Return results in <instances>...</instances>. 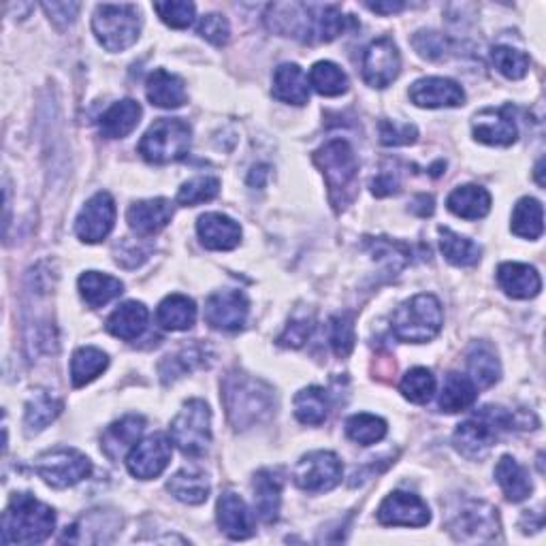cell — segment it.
Listing matches in <instances>:
<instances>
[{"mask_svg": "<svg viewBox=\"0 0 546 546\" xmlns=\"http://www.w3.org/2000/svg\"><path fill=\"white\" fill-rule=\"evenodd\" d=\"M222 401L231 423L237 429H248L269 419L273 412V391L263 380L233 372L222 382Z\"/></svg>", "mask_w": 546, "mask_h": 546, "instance_id": "6da1fadb", "label": "cell"}, {"mask_svg": "<svg viewBox=\"0 0 546 546\" xmlns=\"http://www.w3.org/2000/svg\"><path fill=\"white\" fill-rule=\"evenodd\" d=\"M54 510L28 493H18L3 515V544H39L52 536Z\"/></svg>", "mask_w": 546, "mask_h": 546, "instance_id": "7a4b0ae2", "label": "cell"}, {"mask_svg": "<svg viewBox=\"0 0 546 546\" xmlns=\"http://www.w3.org/2000/svg\"><path fill=\"white\" fill-rule=\"evenodd\" d=\"M314 163L325 175L333 207L337 212L344 210L357 195L359 160L355 150L348 141L333 139L314 154Z\"/></svg>", "mask_w": 546, "mask_h": 546, "instance_id": "3957f363", "label": "cell"}, {"mask_svg": "<svg viewBox=\"0 0 546 546\" xmlns=\"http://www.w3.org/2000/svg\"><path fill=\"white\" fill-rule=\"evenodd\" d=\"M515 416L500 406H487L478 410L472 419L461 423L453 436L457 451L468 459H483L502 433L515 427Z\"/></svg>", "mask_w": 546, "mask_h": 546, "instance_id": "277c9868", "label": "cell"}, {"mask_svg": "<svg viewBox=\"0 0 546 546\" xmlns=\"http://www.w3.org/2000/svg\"><path fill=\"white\" fill-rule=\"evenodd\" d=\"M391 327L397 340L410 344L431 342L442 329V305L433 295H416L393 312Z\"/></svg>", "mask_w": 546, "mask_h": 546, "instance_id": "5b68a950", "label": "cell"}, {"mask_svg": "<svg viewBox=\"0 0 546 546\" xmlns=\"http://www.w3.org/2000/svg\"><path fill=\"white\" fill-rule=\"evenodd\" d=\"M192 131L184 120L163 118L156 120L139 143V154L152 165L178 163L190 152Z\"/></svg>", "mask_w": 546, "mask_h": 546, "instance_id": "8992f818", "label": "cell"}, {"mask_svg": "<svg viewBox=\"0 0 546 546\" xmlns=\"http://www.w3.org/2000/svg\"><path fill=\"white\" fill-rule=\"evenodd\" d=\"M92 30L107 52H124L139 39V9L135 5H99Z\"/></svg>", "mask_w": 546, "mask_h": 546, "instance_id": "52a82bcc", "label": "cell"}, {"mask_svg": "<svg viewBox=\"0 0 546 546\" xmlns=\"http://www.w3.org/2000/svg\"><path fill=\"white\" fill-rule=\"evenodd\" d=\"M171 442L186 457H201L212 444V410L203 399H190L169 427Z\"/></svg>", "mask_w": 546, "mask_h": 546, "instance_id": "ba28073f", "label": "cell"}, {"mask_svg": "<svg viewBox=\"0 0 546 546\" xmlns=\"http://www.w3.org/2000/svg\"><path fill=\"white\" fill-rule=\"evenodd\" d=\"M35 470L50 487L69 489L92 474V463L75 448H56L35 461Z\"/></svg>", "mask_w": 546, "mask_h": 546, "instance_id": "9c48e42d", "label": "cell"}, {"mask_svg": "<svg viewBox=\"0 0 546 546\" xmlns=\"http://www.w3.org/2000/svg\"><path fill=\"white\" fill-rule=\"evenodd\" d=\"M342 461L331 451L305 455L295 468V485L308 493H325L342 483Z\"/></svg>", "mask_w": 546, "mask_h": 546, "instance_id": "30bf717a", "label": "cell"}, {"mask_svg": "<svg viewBox=\"0 0 546 546\" xmlns=\"http://www.w3.org/2000/svg\"><path fill=\"white\" fill-rule=\"evenodd\" d=\"M448 527H451L457 540L485 542L495 538L500 523H497V510L493 506L470 500L461 504V508L448 521Z\"/></svg>", "mask_w": 546, "mask_h": 546, "instance_id": "8fae6325", "label": "cell"}, {"mask_svg": "<svg viewBox=\"0 0 546 546\" xmlns=\"http://www.w3.org/2000/svg\"><path fill=\"white\" fill-rule=\"evenodd\" d=\"M316 5L303 3H273L267 7L265 22L269 30L303 43H314Z\"/></svg>", "mask_w": 546, "mask_h": 546, "instance_id": "7c38bea8", "label": "cell"}, {"mask_svg": "<svg viewBox=\"0 0 546 546\" xmlns=\"http://www.w3.org/2000/svg\"><path fill=\"white\" fill-rule=\"evenodd\" d=\"M116 224V201L109 192L96 195L82 207L75 220V233L86 244H99L111 233Z\"/></svg>", "mask_w": 546, "mask_h": 546, "instance_id": "4fadbf2b", "label": "cell"}, {"mask_svg": "<svg viewBox=\"0 0 546 546\" xmlns=\"http://www.w3.org/2000/svg\"><path fill=\"white\" fill-rule=\"evenodd\" d=\"M361 67L363 79L372 88L391 86L401 71V56L397 45L387 37L369 43L363 52Z\"/></svg>", "mask_w": 546, "mask_h": 546, "instance_id": "5bb4252c", "label": "cell"}, {"mask_svg": "<svg viewBox=\"0 0 546 546\" xmlns=\"http://www.w3.org/2000/svg\"><path fill=\"white\" fill-rule=\"evenodd\" d=\"M171 461V442L154 433V436L137 442L126 455V468L135 478L152 480L165 472Z\"/></svg>", "mask_w": 546, "mask_h": 546, "instance_id": "9a60e30c", "label": "cell"}, {"mask_svg": "<svg viewBox=\"0 0 546 546\" xmlns=\"http://www.w3.org/2000/svg\"><path fill=\"white\" fill-rule=\"evenodd\" d=\"M250 310V301L242 291H218L205 301L207 325L220 331L242 329Z\"/></svg>", "mask_w": 546, "mask_h": 546, "instance_id": "2e32d148", "label": "cell"}, {"mask_svg": "<svg viewBox=\"0 0 546 546\" xmlns=\"http://www.w3.org/2000/svg\"><path fill=\"white\" fill-rule=\"evenodd\" d=\"M378 521L382 525H406V527H423L431 521V512L419 495L406 491H395L378 508Z\"/></svg>", "mask_w": 546, "mask_h": 546, "instance_id": "e0dca14e", "label": "cell"}, {"mask_svg": "<svg viewBox=\"0 0 546 546\" xmlns=\"http://www.w3.org/2000/svg\"><path fill=\"white\" fill-rule=\"evenodd\" d=\"M410 99L414 105L427 109L459 107L465 101V92L448 77H423L412 84Z\"/></svg>", "mask_w": 546, "mask_h": 546, "instance_id": "ac0fdd59", "label": "cell"}, {"mask_svg": "<svg viewBox=\"0 0 546 546\" xmlns=\"http://www.w3.org/2000/svg\"><path fill=\"white\" fill-rule=\"evenodd\" d=\"M474 137L487 146H512L517 141V122L512 118L510 107L485 109L474 118Z\"/></svg>", "mask_w": 546, "mask_h": 546, "instance_id": "d6986e66", "label": "cell"}, {"mask_svg": "<svg viewBox=\"0 0 546 546\" xmlns=\"http://www.w3.org/2000/svg\"><path fill=\"white\" fill-rule=\"evenodd\" d=\"M173 218V205L167 199L137 201L126 212L128 227L139 237H152L163 231Z\"/></svg>", "mask_w": 546, "mask_h": 546, "instance_id": "ffe728a7", "label": "cell"}, {"mask_svg": "<svg viewBox=\"0 0 546 546\" xmlns=\"http://www.w3.org/2000/svg\"><path fill=\"white\" fill-rule=\"evenodd\" d=\"M197 233L207 250H233L242 242V227L224 214H203L197 222Z\"/></svg>", "mask_w": 546, "mask_h": 546, "instance_id": "44dd1931", "label": "cell"}, {"mask_svg": "<svg viewBox=\"0 0 546 546\" xmlns=\"http://www.w3.org/2000/svg\"><path fill=\"white\" fill-rule=\"evenodd\" d=\"M143 429H146V419L137 414H128L118 423L105 429L103 438H101V448L103 453L111 461H120L126 453H131V448L139 442L143 436Z\"/></svg>", "mask_w": 546, "mask_h": 546, "instance_id": "7402d4cb", "label": "cell"}, {"mask_svg": "<svg viewBox=\"0 0 546 546\" xmlns=\"http://www.w3.org/2000/svg\"><path fill=\"white\" fill-rule=\"evenodd\" d=\"M218 525L231 540H246L254 534L252 512L235 493H224L218 500Z\"/></svg>", "mask_w": 546, "mask_h": 546, "instance_id": "603a6c76", "label": "cell"}, {"mask_svg": "<svg viewBox=\"0 0 546 546\" xmlns=\"http://www.w3.org/2000/svg\"><path fill=\"white\" fill-rule=\"evenodd\" d=\"M497 284L512 299H532L542 291L536 267L525 263H504L497 269Z\"/></svg>", "mask_w": 546, "mask_h": 546, "instance_id": "cb8c5ba5", "label": "cell"}, {"mask_svg": "<svg viewBox=\"0 0 546 546\" xmlns=\"http://www.w3.org/2000/svg\"><path fill=\"white\" fill-rule=\"evenodd\" d=\"M254 489V510L259 519L267 525L276 523L280 519V506H282V480L276 472L261 470L256 472L252 480Z\"/></svg>", "mask_w": 546, "mask_h": 546, "instance_id": "d4e9b609", "label": "cell"}, {"mask_svg": "<svg viewBox=\"0 0 546 546\" xmlns=\"http://www.w3.org/2000/svg\"><path fill=\"white\" fill-rule=\"evenodd\" d=\"M273 96L291 105H305L310 101V79L299 64H280L273 73Z\"/></svg>", "mask_w": 546, "mask_h": 546, "instance_id": "484cf974", "label": "cell"}, {"mask_svg": "<svg viewBox=\"0 0 546 546\" xmlns=\"http://www.w3.org/2000/svg\"><path fill=\"white\" fill-rule=\"evenodd\" d=\"M146 92L150 103L160 109H178L186 103L184 79L165 69H156L154 73H150Z\"/></svg>", "mask_w": 546, "mask_h": 546, "instance_id": "4316f807", "label": "cell"}, {"mask_svg": "<svg viewBox=\"0 0 546 546\" xmlns=\"http://www.w3.org/2000/svg\"><path fill=\"white\" fill-rule=\"evenodd\" d=\"M148 308L139 301H126L107 318V331L124 342H133L148 327Z\"/></svg>", "mask_w": 546, "mask_h": 546, "instance_id": "83f0119b", "label": "cell"}, {"mask_svg": "<svg viewBox=\"0 0 546 546\" xmlns=\"http://www.w3.org/2000/svg\"><path fill=\"white\" fill-rule=\"evenodd\" d=\"M446 207L463 220H480L491 212V195L474 184L459 186L448 195Z\"/></svg>", "mask_w": 546, "mask_h": 546, "instance_id": "f1b7e54d", "label": "cell"}, {"mask_svg": "<svg viewBox=\"0 0 546 546\" xmlns=\"http://www.w3.org/2000/svg\"><path fill=\"white\" fill-rule=\"evenodd\" d=\"M141 118V105L133 99H124L111 105L99 120V131L107 139H124L131 135Z\"/></svg>", "mask_w": 546, "mask_h": 546, "instance_id": "f546056e", "label": "cell"}, {"mask_svg": "<svg viewBox=\"0 0 546 546\" xmlns=\"http://www.w3.org/2000/svg\"><path fill=\"white\" fill-rule=\"evenodd\" d=\"M79 295L90 305V308H103L109 301H114L124 293V284L107 273L86 271L77 282Z\"/></svg>", "mask_w": 546, "mask_h": 546, "instance_id": "4dcf8cb0", "label": "cell"}, {"mask_svg": "<svg viewBox=\"0 0 546 546\" xmlns=\"http://www.w3.org/2000/svg\"><path fill=\"white\" fill-rule=\"evenodd\" d=\"M495 478L510 502H523L534 491V485L532 480H529L527 470L517 459H512L508 455L497 461Z\"/></svg>", "mask_w": 546, "mask_h": 546, "instance_id": "1f68e13d", "label": "cell"}, {"mask_svg": "<svg viewBox=\"0 0 546 546\" xmlns=\"http://www.w3.org/2000/svg\"><path fill=\"white\" fill-rule=\"evenodd\" d=\"M158 325L167 331H186L197 320V305L184 295H169L158 305Z\"/></svg>", "mask_w": 546, "mask_h": 546, "instance_id": "d6a6232c", "label": "cell"}, {"mask_svg": "<svg viewBox=\"0 0 546 546\" xmlns=\"http://www.w3.org/2000/svg\"><path fill=\"white\" fill-rule=\"evenodd\" d=\"M167 489L175 500L190 506H199L207 500V495H210V480H207L203 472L184 468L178 474L171 476Z\"/></svg>", "mask_w": 546, "mask_h": 546, "instance_id": "836d02e7", "label": "cell"}, {"mask_svg": "<svg viewBox=\"0 0 546 546\" xmlns=\"http://www.w3.org/2000/svg\"><path fill=\"white\" fill-rule=\"evenodd\" d=\"M468 369L470 380L476 384V389H489L500 380L502 367L497 361L495 350L489 344H474L468 352Z\"/></svg>", "mask_w": 546, "mask_h": 546, "instance_id": "e575fe53", "label": "cell"}, {"mask_svg": "<svg viewBox=\"0 0 546 546\" xmlns=\"http://www.w3.org/2000/svg\"><path fill=\"white\" fill-rule=\"evenodd\" d=\"M478 397L476 384L470 380V376L463 374H448L444 380L442 387V395H440V408L444 412H463L468 410L470 406H474V401Z\"/></svg>", "mask_w": 546, "mask_h": 546, "instance_id": "d590c367", "label": "cell"}, {"mask_svg": "<svg viewBox=\"0 0 546 546\" xmlns=\"http://www.w3.org/2000/svg\"><path fill=\"white\" fill-rule=\"evenodd\" d=\"M438 233H440V248L448 263H453L457 267H472L480 261L483 250H480V246L474 244L472 239L463 237L446 227H440Z\"/></svg>", "mask_w": 546, "mask_h": 546, "instance_id": "8d00e7d4", "label": "cell"}, {"mask_svg": "<svg viewBox=\"0 0 546 546\" xmlns=\"http://www.w3.org/2000/svg\"><path fill=\"white\" fill-rule=\"evenodd\" d=\"M510 229L515 235L523 237V239H538L544 231V210L542 203L525 197L515 205V212H512V222Z\"/></svg>", "mask_w": 546, "mask_h": 546, "instance_id": "74e56055", "label": "cell"}, {"mask_svg": "<svg viewBox=\"0 0 546 546\" xmlns=\"http://www.w3.org/2000/svg\"><path fill=\"white\" fill-rule=\"evenodd\" d=\"M109 365V359L103 350L94 346L79 348L71 359V380L75 387H86L96 376H101Z\"/></svg>", "mask_w": 546, "mask_h": 546, "instance_id": "f35d334b", "label": "cell"}, {"mask_svg": "<svg viewBox=\"0 0 546 546\" xmlns=\"http://www.w3.org/2000/svg\"><path fill=\"white\" fill-rule=\"evenodd\" d=\"M329 414L327 391L320 387H308L295 397V416L303 425H323Z\"/></svg>", "mask_w": 546, "mask_h": 546, "instance_id": "ab89813d", "label": "cell"}, {"mask_svg": "<svg viewBox=\"0 0 546 546\" xmlns=\"http://www.w3.org/2000/svg\"><path fill=\"white\" fill-rule=\"evenodd\" d=\"M62 412V404L45 391H37L28 399L26 404V429L28 433H39L43 431L52 421L58 419Z\"/></svg>", "mask_w": 546, "mask_h": 546, "instance_id": "60d3db41", "label": "cell"}, {"mask_svg": "<svg viewBox=\"0 0 546 546\" xmlns=\"http://www.w3.org/2000/svg\"><path fill=\"white\" fill-rule=\"evenodd\" d=\"M310 86L323 96H340L348 90V75L335 62H316L310 71Z\"/></svg>", "mask_w": 546, "mask_h": 546, "instance_id": "b9f144b4", "label": "cell"}, {"mask_svg": "<svg viewBox=\"0 0 546 546\" xmlns=\"http://www.w3.org/2000/svg\"><path fill=\"white\" fill-rule=\"evenodd\" d=\"M346 433L352 442L361 446H372L387 436V423L374 414H355L346 423Z\"/></svg>", "mask_w": 546, "mask_h": 546, "instance_id": "7bdbcfd3", "label": "cell"}, {"mask_svg": "<svg viewBox=\"0 0 546 546\" xmlns=\"http://www.w3.org/2000/svg\"><path fill=\"white\" fill-rule=\"evenodd\" d=\"M399 391L412 404H427V401L436 393V376H433L427 367H414L404 376L399 384Z\"/></svg>", "mask_w": 546, "mask_h": 546, "instance_id": "ee69618b", "label": "cell"}, {"mask_svg": "<svg viewBox=\"0 0 546 546\" xmlns=\"http://www.w3.org/2000/svg\"><path fill=\"white\" fill-rule=\"evenodd\" d=\"M491 60H493V67L508 79H521L527 75V69H529L527 54L508 45L493 47Z\"/></svg>", "mask_w": 546, "mask_h": 546, "instance_id": "f6af8a7d", "label": "cell"}, {"mask_svg": "<svg viewBox=\"0 0 546 546\" xmlns=\"http://www.w3.org/2000/svg\"><path fill=\"white\" fill-rule=\"evenodd\" d=\"M329 340L333 346V352L340 359H346L352 348H355V318L352 314H337L331 318V327H329Z\"/></svg>", "mask_w": 546, "mask_h": 546, "instance_id": "bcb514c9", "label": "cell"}, {"mask_svg": "<svg viewBox=\"0 0 546 546\" xmlns=\"http://www.w3.org/2000/svg\"><path fill=\"white\" fill-rule=\"evenodd\" d=\"M220 180L218 178H195L186 182L178 192V203L184 207H197L218 197Z\"/></svg>", "mask_w": 546, "mask_h": 546, "instance_id": "7dc6e473", "label": "cell"}, {"mask_svg": "<svg viewBox=\"0 0 546 546\" xmlns=\"http://www.w3.org/2000/svg\"><path fill=\"white\" fill-rule=\"evenodd\" d=\"M154 11L160 15L167 26L171 28H188L195 22L197 7L186 0H169V3H156Z\"/></svg>", "mask_w": 546, "mask_h": 546, "instance_id": "c3c4849f", "label": "cell"}, {"mask_svg": "<svg viewBox=\"0 0 546 546\" xmlns=\"http://www.w3.org/2000/svg\"><path fill=\"white\" fill-rule=\"evenodd\" d=\"M199 359H203V350L199 348H184L175 357H169L163 365H160V376H163V382L169 384L175 378L186 376V372H190V369L199 363Z\"/></svg>", "mask_w": 546, "mask_h": 546, "instance_id": "681fc988", "label": "cell"}, {"mask_svg": "<svg viewBox=\"0 0 546 546\" xmlns=\"http://www.w3.org/2000/svg\"><path fill=\"white\" fill-rule=\"evenodd\" d=\"M197 32L205 39L210 41L212 45H227L229 43V37H231V26L227 22V18L220 13H210L205 15V18H201L199 26H197Z\"/></svg>", "mask_w": 546, "mask_h": 546, "instance_id": "f907efd6", "label": "cell"}, {"mask_svg": "<svg viewBox=\"0 0 546 546\" xmlns=\"http://www.w3.org/2000/svg\"><path fill=\"white\" fill-rule=\"evenodd\" d=\"M416 137H419V131L412 124L391 120L380 122V141L384 146H410V143L416 141Z\"/></svg>", "mask_w": 546, "mask_h": 546, "instance_id": "816d5d0a", "label": "cell"}, {"mask_svg": "<svg viewBox=\"0 0 546 546\" xmlns=\"http://www.w3.org/2000/svg\"><path fill=\"white\" fill-rule=\"evenodd\" d=\"M412 45L416 47V52L429 60H438L446 54V39L438 35V32H431V30L414 35Z\"/></svg>", "mask_w": 546, "mask_h": 546, "instance_id": "f5cc1de1", "label": "cell"}, {"mask_svg": "<svg viewBox=\"0 0 546 546\" xmlns=\"http://www.w3.org/2000/svg\"><path fill=\"white\" fill-rule=\"evenodd\" d=\"M312 333V320L308 318H295L288 323L286 331L280 335V344L286 348H301Z\"/></svg>", "mask_w": 546, "mask_h": 546, "instance_id": "db71d44e", "label": "cell"}, {"mask_svg": "<svg viewBox=\"0 0 546 546\" xmlns=\"http://www.w3.org/2000/svg\"><path fill=\"white\" fill-rule=\"evenodd\" d=\"M45 13L50 15V20L58 26V28H67L75 22L79 9L82 5L79 3H43Z\"/></svg>", "mask_w": 546, "mask_h": 546, "instance_id": "11a10c76", "label": "cell"}, {"mask_svg": "<svg viewBox=\"0 0 546 546\" xmlns=\"http://www.w3.org/2000/svg\"><path fill=\"white\" fill-rule=\"evenodd\" d=\"M399 190V180L393 171H382L372 182V192L376 197H389Z\"/></svg>", "mask_w": 546, "mask_h": 546, "instance_id": "9f6ffc18", "label": "cell"}, {"mask_svg": "<svg viewBox=\"0 0 546 546\" xmlns=\"http://www.w3.org/2000/svg\"><path fill=\"white\" fill-rule=\"evenodd\" d=\"M365 7L380 15H393V13H399L401 9H406L404 3H367Z\"/></svg>", "mask_w": 546, "mask_h": 546, "instance_id": "6f0895ef", "label": "cell"}, {"mask_svg": "<svg viewBox=\"0 0 546 546\" xmlns=\"http://www.w3.org/2000/svg\"><path fill=\"white\" fill-rule=\"evenodd\" d=\"M542 165H544V160H540L538 167H536V175H538V184L544 186V180H542Z\"/></svg>", "mask_w": 546, "mask_h": 546, "instance_id": "680465c9", "label": "cell"}]
</instances>
